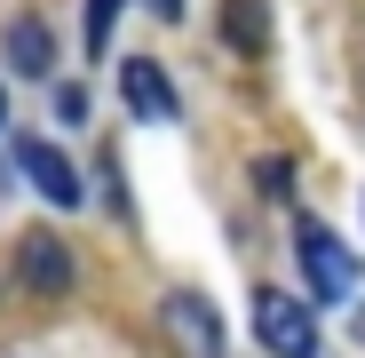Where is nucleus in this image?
<instances>
[{"label":"nucleus","instance_id":"nucleus-4","mask_svg":"<svg viewBox=\"0 0 365 358\" xmlns=\"http://www.w3.org/2000/svg\"><path fill=\"white\" fill-rule=\"evenodd\" d=\"M159 319H167V334H175L182 358H222V319H215L207 294H167Z\"/></svg>","mask_w":365,"mask_h":358},{"label":"nucleus","instance_id":"nucleus-13","mask_svg":"<svg viewBox=\"0 0 365 358\" xmlns=\"http://www.w3.org/2000/svg\"><path fill=\"white\" fill-rule=\"evenodd\" d=\"M0 119H9V96H0Z\"/></svg>","mask_w":365,"mask_h":358},{"label":"nucleus","instance_id":"nucleus-2","mask_svg":"<svg viewBox=\"0 0 365 358\" xmlns=\"http://www.w3.org/2000/svg\"><path fill=\"white\" fill-rule=\"evenodd\" d=\"M255 342L270 358H318V311L294 303V294H278V287H262L255 294Z\"/></svg>","mask_w":365,"mask_h":358},{"label":"nucleus","instance_id":"nucleus-8","mask_svg":"<svg viewBox=\"0 0 365 358\" xmlns=\"http://www.w3.org/2000/svg\"><path fill=\"white\" fill-rule=\"evenodd\" d=\"M9 56H16V72H24V80H40V72L56 64L48 24H40V16H16V24H9Z\"/></svg>","mask_w":365,"mask_h":358},{"label":"nucleus","instance_id":"nucleus-6","mask_svg":"<svg viewBox=\"0 0 365 358\" xmlns=\"http://www.w3.org/2000/svg\"><path fill=\"white\" fill-rule=\"evenodd\" d=\"M119 96H128V111L151 119V128L175 119V88H167V72L151 64V56H128V64H119Z\"/></svg>","mask_w":365,"mask_h":358},{"label":"nucleus","instance_id":"nucleus-1","mask_svg":"<svg viewBox=\"0 0 365 358\" xmlns=\"http://www.w3.org/2000/svg\"><path fill=\"white\" fill-rule=\"evenodd\" d=\"M294 255H302V271H310V294H318V303H349V294H357V255L334 239V223L302 215V223H294Z\"/></svg>","mask_w":365,"mask_h":358},{"label":"nucleus","instance_id":"nucleus-7","mask_svg":"<svg viewBox=\"0 0 365 358\" xmlns=\"http://www.w3.org/2000/svg\"><path fill=\"white\" fill-rule=\"evenodd\" d=\"M222 40L238 56H262L270 48V16H262V0H222Z\"/></svg>","mask_w":365,"mask_h":358},{"label":"nucleus","instance_id":"nucleus-5","mask_svg":"<svg viewBox=\"0 0 365 358\" xmlns=\"http://www.w3.org/2000/svg\"><path fill=\"white\" fill-rule=\"evenodd\" d=\"M16 279H24L32 294H64V287H72L64 239H56V231H24V239H16Z\"/></svg>","mask_w":365,"mask_h":358},{"label":"nucleus","instance_id":"nucleus-12","mask_svg":"<svg viewBox=\"0 0 365 358\" xmlns=\"http://www.w3.org/2000/svg\"><path fill=\"white\" fill-rule=\"evenodd\" d=\"M151 9H159V16H167V24H175V16H182V0H151Z\"/></svg>","mask_w":365,"mask_h":358},{"label":"nucleus","instance_id":"nucleus-3","mask_svg":"<svg viewBox=\"0 0 365 358\" xmlns=\"http://www.w3.org/2000/svg\"><path fill=\"white\" fill-rule=\"evenodd\" d=\"M16 167L32 175V192H40L48 207H80V199H88V184H80V167H72L64 151H56L48 136H16Z\"/></svg>","mask_w":365,"mask_h":358},{"label":"nucleus","instance_id":"nucleus-9","mask_svg":"<svg viewBox=\"0 0 365 358\" xmlns=\"http://www.w3.org/2000/svg\"><path fill=\"white\" fill-rule=\"evenodd\" d=\"M255 192L262 199H294V159H255Z\"/></svg>","mask_w":365,"mask_h":358},{"label":"nucleus","instance_id":"nucleus-10","mask_svg":"<svg viewBox=\"0 0 365 358\" xmlns=\"http://www.w3.org/2000/svg\"><path fill=\"white\" fill-rule=\"evenodd\" d=\"M119 9H128V0H88V48H111V24H119Z\"/></svg>","mask_w":365,"mask_h":358},{"label":"nucleus","instance_id":"nucleus-11","mask_svg":"<svg viewBox=\"0 0 365 358\" xmlns=\"http://www.w3.org/2000/svg\"><path fill=\"white\" fill-rule=\"evenodd\" d=\"M56 119H64V128H80V119H88V88H72V80L56 88Z\"/></svg>","mask_w":365,"mask_h":358}]
</instances>
